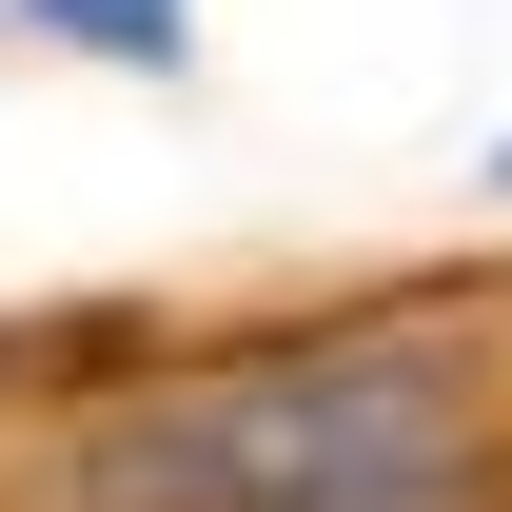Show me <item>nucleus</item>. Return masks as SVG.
Here are the masks:
<instances>
[{
  "mask_svg": "<svg viewBox=\"0 0 512 512\" xmlns=\"http://www.w3.org/2000/svg\"><path fill=\"white\" fill-rule=\"evenodd\" d=\"M20 20H40L60 60H138V79H158V60L197 40V0H20Z\"/></svg>",
  "mask_w": 512,
  "mask_h": 512,
  "instance_id": "2",
  "label": "nucleus"
},
{
  "mask_svg": "<svg viewBox=\"0 0 512 512\" xmlns=\"http://www.w3.org/2000/svg\"><path fill=\"white\" fill-rule=\"evenodd\" d=\"M40 512H512V375L473 316L237 335L60 414Z\"/></svg>",
  "mask_w": 512,
  "mask_h": 512,
  "instance_id": "1",
  "label": "nucleus"
}]
</instances>
